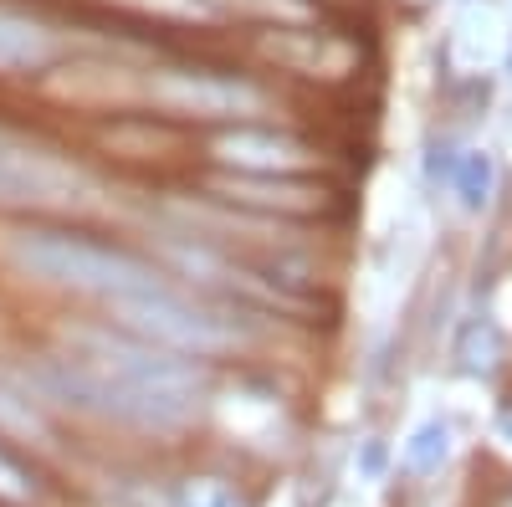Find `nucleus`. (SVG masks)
I'll use <instances>...</instances> for the list:
<instances>
[{
  "label": "nucleus",
  "mask_w": 512,
  "mask_h": 507,
  "mask_svg": "<svg viewBox=\"0 0 512 507\" xmlns=\"http://www.w3.org/2000/svg\"><path fill=\"white\" fill-rule=\"evenodd\" d=\"M41 385L77 410L139 431H180L200 410V369L134 333H67V354L41 369Z\"/></svg>",
  "instance_id": "nucleus-1"
},
{
  "label": "nucleus",
  "mask_w": 512,
  "mask_h": 507,
  "mask_svg": "<svg viewBox=\"0 0 512 507\" xmlns=\"http://www.w3.org/2000/svg\"><path fill=\"white\" fill-rule=\"evenodd\" d=\"M11 262L52 287H67V292H88V298H103V303H128L139 292H154L164 287L159 267L128 257L118 246H103L93 236H72V231H21L11 236Z\"/></svg>",
  "instance_id": "nucleus-2"
},
{
  "label": "nucleus",
  "mask_w": 512,
  "mask_h": 507,
  "mask_svg": "<svg viewBox=\"0 0 512 507\" xmlns=\"http://www.w3.org/2000/svg\"><path fill=\"white\" fill-rule=\"evenodd\" d=\"M118 313V323L134 333V338H144V344H154V349H169V354H221V349H231L236 344V328L221 318V313H210V308H200V303H190L185 292H175V287H154V292H139V298H128V303H118L113 308Z\"/></svg>",
  "instance_id": "nucleus-3"
},
{
  "label": "nucleus",
  "mask_w": 512,
  "mask_h": 507,
  "mask_svg": "<svg viewBox=\"0 0 512 507\" xmlns=\"http://www.w3.org/2000/svg\"><path fill=\"white\" fill-rule=\"evenodd\" d=\"M93 200V180L77 164L0 139V210H72Z\"/></svg>",
  "instance_id": "nucleus-4"
},
{
  "label": "nucleus",
  "mask_w": 512,
  "mask_h": 507,
  "mask_svg": "<svg viewBox=\"0 0 512 507\" xmlns=\"http://www.w3.org/2000/svg\"><path fill=\"white\" fill-rule=\"evenodd\" d=\"M149 93L159 108L169 113H190V118H246L262 113V93L241 77H221V72H159L149 82Z\"/></svg>",
  "instance_id": "nucleus-5"
},
{
  "label": "nucleus",
  "mask_w": 512,
  "mask_h": 507,
  "mask_svg": "<svg viewBox=\"0 0 512 507\" xmlns=\"http://www.w3.org/2000/svg\"><path fill=\"white\" fill-rule=\"evenodd\" d=\"M216 159L241 169V180H282L308 164V149L272 129H236V134L216 139Z\"/></svg>",
  "instance_id": "nucleus-6"
},
{
  "label": "nucleus",
  "mask_w": 512,
  "mask_h": 507,
  "mask_svg": "<svg viewBox=\"0 0 512 507\" xmlns=\"http://www.w3.org/2000/svg\"><path fill=\"white\" fill-rule=\"evenodd\" d=\"M52 52H57V36L36 16L0 6V72H36L52 62Z\"/></svg>",
  "instance_id": "nucleus-7"
},
{
  "label": "nucleus",
  "mask_w": 512,
  "mask_h": 507,
  "mask_svg": "<svg viewBox=\"0 0 512 507\" xmlns=\"http://www.w3.org/2000/svg\"><path fill=\"white\" fill-rule=\"evenodd\" d=\"M451 190H456V205L466 216H482L492 205V190H497V164L487 149H466L456 164H451Z\"/></svg>",
  "instance_id": "nucleus-8"
},
{
  "label": "nucleus",
  "mask_w": 512,
  "mask_h": 507,
  "mask_svg": "<svg viewBox=\"0 0 512 507\" xmlns=\"http://www.w3.org/2000/svg\"><path fill=\"white\" fill-rule=\"evenodd\" d=\"M451 461V426L446 420H425V426L405 441V472L415 477H431Z\"/></svg>",
  "instance_id": "nucleus-9"
},
{
  "label": "nucleus",
  "mask_w": 512,
  "mask_h": 507,
  "mask_svg": "<svg viewBox=\"0 0 512 507\" xmlns=\"http://www.w3.org/2000/svg\"><path fill=\"white\" fill-rule=\"evenodd\" d=\"M0 436H16V441H47V420H41V410L16 395L6 379H0Z\"/></svg>",
  "instance_id": "nucleus-10"
},
{
  "label": "nucleus",
  "mask_w": 512,
  "mask_h": 507,
  "mask_svg": "<svg viewBox=\"0 0 512 507\" xmlns=\"http://www.w3.org/2000/svg\"><path fill=\"white\" fill-rule=\"evenodd\" d=\"M226 190H231V200H251V205H282V210H303V205H313L308 190H287L282 180H277V185H272V180H231Z\"/></svg>",
  "instance_id": "nucleus-11"
},
{
  "label": "nucleus",
  "mask_w": 512,
  "mask_h": 507,
  "mask_svg": "<svg viewBox=\"0 0 512 507\" xmlns=\"http://www.w3.org/2000/svg\"><path fill=\"white\" fill-rule=\"evenodd\" d=\"M31 497H36L31 472L21 467L11 451H0V502H31Z\"/></svg>",
  "instance_id": "nucleus-12"
},
{
  "label": "nucleus",
  "mask_w": 512,
  "mask_h": 507,
  "mask_svg": "<svg viewBox=\"0 0 512 507\" xmlns=\"http://www.w3.org/2000/svg\"><path fill=\"white\" fill-rule=\"evenodd\" d=\"M185 507H241V497L216 477H200V482L185 487Z\"/></svg>",
  "instance_id": "nucleus-13"
},
{
  "label": "nucleus",
  "mask_w": 512,
  "mask_h": 507,
  "mask_svg": "<svg viewBox=\"0 0 512 507\" xmlns=\"http://www.w3.org/2000/svg\"><path fill=\"white\" fill-rule=\"evenodd\" d=\"M139 11H164V16H210V0H123Z\"/></svg>",
  "instance_id": "nucleus-14"
},
{
  "label": "nucleus",
  "mask_w": 512,
  "mask_h": 507,
  "mask_svg": "<svg viewBox=\"0 0 512 507\" xmlns=\"http://www.w3.org/2000/svg\"><path fill=\"white\" fill-rule=\"evenodd\" d=\"M246 11H267V16H308V0H231Z\"/></svg>",
  "instance_id": "nucleus-15"
},
{
  "label": "nucleus",
  "mask_w": 512,
  "mask_h": 507,
  "mask_svg": "<svg viewBox=\"0 0 512 507\" xmlns=\"http://www.w3.org/2000/svg\"><path fill=\"white\" fill-rule=\"evenodd\" d=\"M492 436H497V446H502V451L512 456V410H507V415L497 420V431H492Z\"/></svg>",
  "instance_id": "nucleus-16"
},
{
  "label": "nucleus",
  "mask_w": 512,
  "mask_h": 507,
  "mask_svg": "<svg viewBox=\"0 0 512 507\" xmlns=\"http://www.w3.org/2000/svg\"><path fill=\"white\" fill-rule=\"evenodd\" d=\"M507 507H512V502H507Z\"/></svg>",
  "instance_id": "nucleus-17"
}]
</instances>
